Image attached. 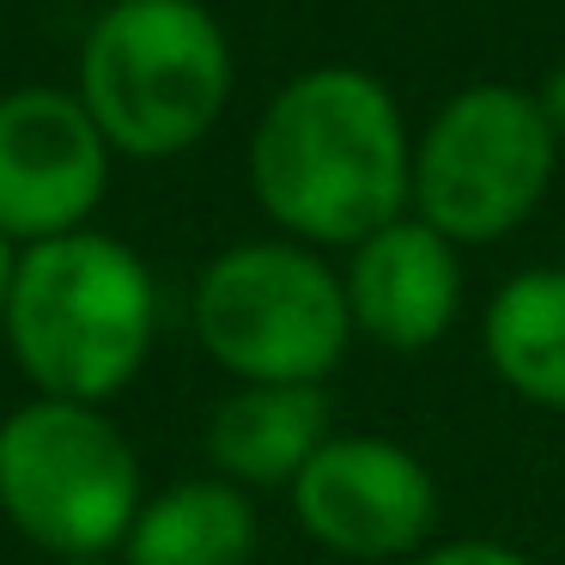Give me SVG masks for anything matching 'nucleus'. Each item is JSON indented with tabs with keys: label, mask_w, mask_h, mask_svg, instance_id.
<instances>
[{
	"label": "nucleus",
	"mask_w": 565,
	"mask_h": 565,
	"mask_svg": "<svg viewBox=\"0 0 565 565\" xmlns=\"http://www.w3.org/2000/svg\"><path fill=\"white\" fill-rule=\"evenodd\" d=\"M140 504V456L104 407L38 395L0 419V511L43 553H122Z\"/></svg>",
	"instance_id": "5"
},
{
	"label": "nucleus",
	"mask_w": 565,
	"mask_h": 565,
	"mask_svg": "<svg viewBox=\"0 0 565 565\" xmlns=\"http://www.w3.org/2000/svg\"><path fill=\"white\" fill-rule=\"evenodd\" d=\"M559 164L535 92L468 86L426 122L414 147V213L456 249L499 244L541 207Z\"/></svg>",
	"instance_id": "6"
},
{
	"label": "nucleus",
	"mask_w": 565,
	"mask_h": 565,
	"mask_svg": "<svg viewBox=\"0 0 565 565\" xmlns=\"http://www.w3.org/2000/svg\"><path fill=\"white\" fill-rule=\"evenodd\" d=\"M329 438L334 414L322 383H237L207 419V462L244 492L292 487Z\"/></svg>",
	"instance_id": "10"
},
{
	"label": "nucleus",
	"mask_w": 565,
	"mask_h": 565,
	"mask_svg": "<svg viewBox=\"0 0 565 565\" xmlns=\"http://www.w3.org/2000/svg\"><path fill=\"white\" fill-rule=\"evenodd\" d=\"M0 322L38 395L98 407L147 365L159 286L122 237L67 232L19 249V280Z\"/></svg>",
	"instance_id": "2"
},
{
	"label": "nucleus",
	"mask_w": 565,
	"mask_h": 565,
	"mask_svg": "<svg viewBox=\"0 0 565 565\" xmlns=\"http://www.w3.org/2000/svg\"><path fill=\"white\" fill-rule=\"evenodd\" d=\"M232 98V43L201 0H110L79 50V104L128 159H177Z\"/></svg>",
	"instance_id": "3"
},
{
	"label": "nucleus",
	"mask_w": 565,
	"mask_h": 565,
	"mask_svg": "<svg viewBox=\"0 0 565 565\" xmlns=\"http://www.w3.org/2000/svg\"><path fill=\"white\" fill-rule=\"evenodd\" d=\"M347 317L383 353H431L462 317V249L431 232L419 213H402L365 244L347 249Z\"/></svg>",
	"instance_id": "9"
},
{
	"label": "nucleus",
	"mask_w": 565,
	"mask_h": 565,
	"mask_svg": "<svg viewBox=\"0 0 565 565\" xmlns=\"http://www.w3.org/2000/svg\"><path fill=\"white\" fill-rule=\"evenodd\" d=\"M110 189V140L79 92L25 86L0 98V232L13 244L86 232Z\"/></svg>",
	"instance_id": "8"
},
{
	"label": "nucleus",
	"mask_w": 565,
	"mask_h": 565,
	"mask_svg": "<svg viewBox=\"0 0 565 565\" xmlns=\"http://www.w3.org/2000/svg\"><path fill=\"white\" fill-rule=\"evenodd\" d=\"M407 565H535V559L499 535H450V541H431L426 553H414Z\"/></svg>",
	"instance_id": "13"
},
{
	"label": "nucleus",
	"mask_w": 565,
	"mask_h": 565,
	"mask_svg": "<svg viewBox=\"0 0 565 565\" xmlns=\"http://www.w3.org/2000/svg\"><path fill=\"white\" fill-rule=\"evenodd\" d=\"M62 565H116L110 553H98V559H62Z\"/></svg>",
	"instance_id": "16"
},
{
	"label": "nucleus",
	"mask_w": 565,
	"mask_h": 565,
	"mask_svg": "<svg viewBox=\"0 0 565 565\" xmlns=\"http://www.w3.org/2000/svg\"><path fill=\"white\" fill-rule=\"evenodd\" d=\"M195 341L237 383H329L353 347L347 286L292 237L232 244L195 280Z\"/></svg>",
	"instance_id": "4"
},
{
	"label": "nucleus",
	"mask_w": 565,
	"mask_h": 565,
	"mask_svg": "<svg viewBox=\"0 0 565 565\" xmlns=\"http://www.w3.org/2000/svg\"><path fill=\"white\" fill-rule=\"evenodd\" d=\"M256 504L220 475L177 480L140 504L122 541V565H249L256 559Z\"/></svg>",
	"instance_id": "12"
},
{
	"label": "nucleus",
	"mask_w": 565,
	"mask_h": 565,
	"mask_svg": "<svg viewBox=\"0 0 565 565\" xmlns=\"http://www.w3.org/2000/svg\"><path fill=\"white\" fill-rule=\"evenodd\" d=\"M286 492L298 529L341 565L414 559L438 529V480L390 431H334Z\"/></svg>",
	"instance_id": "7"
},
{
	"label": "nucleus",
	"mask_w": 565,
	"mask_h": 565,
	"mask_svg": "<svg viewBox=\"0 0 565 565\" xmlns=\"http://www.w3.org/2000/svg\"><path fill=\"white\" fill-rule=\"evenodd\" d=\"M535 104H541V116H547V128L565 140V62H559V67H547V79H541Z\"/></svg>",
	"instance_id": "14"
},
{
	"label": "nucleus",
	"mask_w": 565,
	"mask_h": 565,
	"mask_svg": "<svg viewBox=\"0 0 565 565\" xmlns=\"http://www.w3.org/2000/svg\"><path fill=\"white\" fill-rule=\"evenodd\" d=\"M480 359L523 407L565 414V268H523L487 298Z\"/></svg>",
	"instance_id": "11"
},
{
	"label": "nucleus",
	"mask_w": 565,
	"mask_h": 565,
	"mask_svg": "<svg viewBox=\"0 0 565 565\" xmlns=\"http://www.w3.org/2000/svg\"><path fill=\"white\" fill-rule=\"evenodd\" d=\"M13 280H19V244L0 232V317H7V298H13Z\"/></svg>",
	"instance_id": "15"
},
{
	"label": "nucleus",
	"mask_w": 565,
	"mask_h": 565,
	"mask_svg": "<svg viewBox=\"0 0 565 565\" xmlns=\"http://www.w3.org/2000/svg\"><path fill=\"white\" fill-rule=\"evenodd\" d=\"M249 189L292 244L353 249L414 213V140L365 67H310L249 135Z\"/></svg>",
	"instance_id": "1"
}]
</instances>
